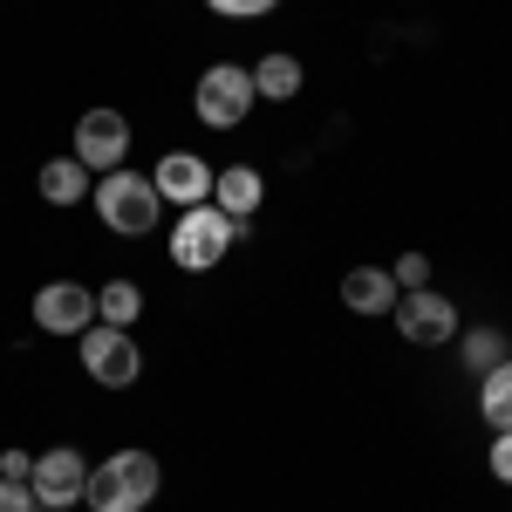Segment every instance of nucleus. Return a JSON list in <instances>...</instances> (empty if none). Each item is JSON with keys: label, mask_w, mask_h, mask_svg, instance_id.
I'll list each match as a JSON object with an SVG mask.
<instances>
[{"label": "nucleus", "mask_w": 512, "mask_h": 512, "mask_svg": "<svg viewBox=\"0 0 512 512\" xmlns=\"http://www.w3.org/2000/svg\"><path fill=\"white\" fill-rule=\"evenodd\" d=\"M158 485H164V472H158V458H151V451H117L110 465H96V472H89L82 499H89L96 512H144L151 499H158Z\"/></svg>", "instance_id": "obj_1"}, {"label": "nucleus", "mask_w": 512, "mask_h": 512, "mask_svg": "<svg viewBox=\"0 0 512 512\" xmlns=\"http://www.w3.org/2000/svg\"><path fill=\"white\" fill-rule=\"evenodd\" d=\"M239 226H246V219H226L212 198H205V205H185L178 226H171V260H178L185 274H212V267L226 260V246L239 239Z\"/></svg>", "instance_id": "obj_2"}, {"label": "nucleus", "mask_w": 512, "mask_h": 512, "mask_svg": "<svg viewBox=\"0 0 512 512\" xmlns=\"http://www.w3.org/2000/svg\"><path fill=\"white\" fill-rule=\"evenodd\" d=\"M96 212H103V226L123 239H144L151 226L164 219V198L151 178H137V171H103V185H96Z\"/></svg>", "instance_id": "obj_3"}, {"label": "nucleus", "mask_w": 512, "mask_h": 512, "mask_svg": "<svg viewBox=\"0 0 512 512\" xmlns=\"http://www.w3.org/2000/svg\"><path fill=\"white\" fill-rule=\"evenodd\" d=\"M260 96H253V69H239V62H219V69H205L192 89V110L198 123H212V130H233V123H246V110H253Z\"/></svg>", "instance_id": "obj_4"}, {"label": "nucleus", "mask_w": 512, "mask_h": 512, "mask_svg": "<svg viewBox=\"0 0 512 512\" xmlns=\"http://www.w3.org/2000/svg\"><path fill=\"white\" fill-rule=\"evenodd\" d=\"M82 369H89V383H103V390H130L137 383V369H144V355L130 342V328H82Z\"/></svg>", "instance_id": "obj_5"}, {"label": "nucleus", "mask_w": 512, "mask_h": 512, "mask_svg": "<svg viewBox=\"0 0 512 512\" xmlns=\"http://www.w3.org/2000/svg\"><path fill=\"white\" fill-rule=\"evenodd\" d=\"M396 328H403V342H417V349H437V342H451L458 335V308L437 294V287H417V294H396Z\"/></svg>", "instance_id": "obj_6"}, {"label": "nucleus", "mask_w": 512, "mask_h": 512, "mask_svg": "<svg viewBox=\"0 0 512 512\" xmlns=\"http://www.w3.org/2000/svg\"><path fill=\"white\" fill-rule=\"evenodd\" d=\"M28 485H35V506L62 512V506H76V499H82V485H89V465H82V451L55 444V451H41V458H35Z\"/></svg>", "instance_id": "obj_7"}, {"label": "nucleus", "mask_w": 512, "mask_h": 512, "mask_svg": "<svg viewBox=\"0 0 512 512\" xmlns=\"http://www.w3.org/2000/svg\"><path fill=\"white\" fill-rule=\"evenodd\" d=\"M35 328L41 335H82V328H96V294L76 287V280L41 287L35 294Z\"/></svg>", "instance_id": "obj_8"}, {"label": "nucleus", "mask_w": 512, "mask_h": 512, "mask_svg": "<svg viewBox=\"0 0 512 512\" xmlns=\"http://www.w3.org/2000/svg\"><path fill=\"white\" fill-rule=\"evenodd\" d=\"M76 158L89 171H123V158H130V123L117 110H89L76 123Z\"/></svg>", "instance_id": "obj_9"}, {"label": "nucleus", "mask_w": 512, "mask_h": 512, "mask_svg": "<svg viewBox=\"0 0 512 512\" xmlns=\"http://www.w3.org/2000/svg\"><path fill=\"white\" fill-rule=\"evenodd\" d=\"M151 185H158L164 205H205V198H212V164L192 158V151H164L158 171H151Z\"/></svg>", "instance_id": "obj_10"}, {"label": "nucleus", "mask_w": 512, "mask_h": 512, "mask_svg": "<svg viewBox=\"0 0 512 512\" xmlns=\"http://www.w3.org/2000/svg\"><path fill=\"white\" fill-rule=\"evenodd\" d=\"M396 294H403V287H396L390 267H349V274H342V301H349L355 315H390Z\"/></svg>", "instance_id": "obj_11"}, {"label": "nucleus", "mask_w": 512, "mask_h": 512, "mask_svg": "<svg viewBox=\"0 0 512 512\" xmlns=\"http://www.w3.org/2000/svg\"><path fill=\"white\" fill-rule=\"evenodd\" d=\"M260 192H267V185H260V171H253V164H233V171H219V178H212V205H219L226 219H253Z\"/></svg>", "instance_id": "obj_12"}, {"label": "nucleus", "mask_w": 512, "mask_h": 512, "mask_svg": "<svg viewBox=\"0 0 512 512\" xmlns=\"http://www.w3.org/2000/svg\"><path fill=\"white\" fill-rule=\"evenodd\" d=\"M35 185H41L48 205H82V198H89V164L82 158H48Z\"/></svg>", "instance_id": "obj_13"}, {"label": "nucleus", "mask_w": 512, "mask_h": 512, "mask_svg": "<svg viewBox=\"0 0 512 512\" xmlns=\"http://www.w3.org/2000/svg\"><path fill=\"white\" fill-rule=\"evenodd\" d=\"M137 315H144V287H137V280H110V287L96 294V321H103V328H130Z\"/></svg>", "instance_id": "obj_14"}, {"label": "nucleus", "mask_w": 512, "mask_h": 512, "mask_svg": "<svg viewBox=\"0 0 512 512\" xmlns=\"http://www.w3.org/2000/svg\"><path fill=\"white\" fill-rule=\"evenodd\" d=\"M253 96H267V103L301 96V62H294V55H267V62L253 69Z\"/></svg>", "instance_id": "obj_15"}, {"label": "nucleus", "mask_w": 512, "mask_h": 512, "mask_svg": "<svg viewBox=\"0 0 512 512\" xmlns=\"http://www.w3.org/2000/svg\"><path fill=\"white\" fill-rule=\"evenodd\" d=\"M478 410H485V424H499L512 431V355L499 369H485V390H478Z\"/></svg>", "instance_id": "obj_16"}, {"label": "nucleus", "mask_w": 512, "mask_h": 512, "mask_svg": "<svg viewBox=\"0 0 512 512\" xmlns=\"http://www.w3.org/2000/svg\"><path fill=\"white\" fill-rule=\"evenodd\" d=\"M458 355H465V369L485 376V369H499V362H506V335H499V328H472V335L458 342Z\"/></svg>", "instance_id": "obj_17"}, {"label": "nucleus", "mask_w": 512, "mask_h": 512, "mask_svg": "<svg viewBox=\"0 0 512 512\" xmlns=\"http://www.w3.org/2000/svg\"><path fill=\"white\" fill-rule=\"evenodd\" d=\"M390 274H396V287H403V294H417V287H431V260H424V253H403Z\"/></svg>", "instance_id": "obj_18"}, {"label": "nucleus", "mask_w": 512, "mask_h": 512, "mask_svg": "<svg viewBox=\"0 0 512 512\" xmlns=\"http://www.w3.org/2000/svg\"><path fill=\"white\" fill-rule=\"evenodd\" d=\"M0 512H35V485L28 478H0Z\"/></svg>", "instance_id": "obj_19"}, {"label": "nucleus", "mask_w": 512, "mask_h": 512, "mask_svg": "<svg viewBox=\"0 0 512 512\" xmlns=\"http://www.w3.org/2000/svg\"><path fill=\"white\" fill-rule=\"evenodd\" d=\"M212 14H233V21H253V14H274L280 0H205Z\"/></svg>", "instance_id": "obj_20"}, {"label": "nucleus", "mask_w": 512, "mask_h": 512, "mask_svg": "<svg viewBox=\"0 0 512 512\" xmlns=\"http://www.w3.org/2000/svg\"><path fill=\"white\" fill-rule=\"evenodd\" d=\"M492 478H499V485H512V431L492 437Z\"/></svg>", "instance_id": "obj_21"}, {"label": "nucleus", "mask_w": 512, "mask_h": 512, "mask_svg": "<svg viewBox=\"0 0 512 512\" xmlns=\"http://www.w3.org/2000/svg\"><path fill=\"white\" fill-rule=\"evenodd\" d=\"M28 472H35L28 451H0V478H28Z\"/></svg>", "instance_id": "obj_22"}, {"label": "nucleus", "mask_w": 512, "mask_h": 512, "mask_svg": "<svg viewBox=\"0 0 512 512\" xmlns=\"http://www.w3.org/2000/svg\"><path fill=\"white\" fill-rule=\"evenodd\" d=\"M144 512H151V506H144Z\"/></svg>", "instance_id": "obj_23"}]
</instances>
